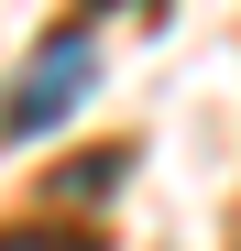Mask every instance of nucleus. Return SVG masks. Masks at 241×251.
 <instances>
[{
	"mask_svg": "<svg viewBox=\"0 0 241 251\" xmlns=\"http://www.w3.org/2000/svg\"><path fill=\"white\" fill-rule=\"evenodd\" d=\"M88 76H99V44H88V33H55V44L22 66V88H11V142L55 131V120H66L77 99H88Z\"/></svg>",
	"mask_w": 241,
	"mask_h": 251,
	"instance_id": "obj_1",
	"label": "nucleus"
}]
</instances>
